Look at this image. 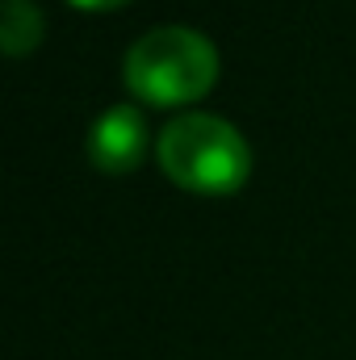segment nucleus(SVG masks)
Instances as JSON below:
<instances>
[{
  "mask_svg": "<svg viewBox=\"0 0 356 360\" xmlns=\"http://www.w3.org/2000/svg\"><path fill=\"white\" fill-rule=\"evenodd\" d=\"M122 80L147 105H189L214 89L218 46L189 25L147 30L122 59Z\"/></svg>",
  "mask_w": 356,
  "mask_h": 360,
  "instance_id": "nucleus-2",
  "label": "nucleus"
},
{
  "mask_svg": "<svg viewBox=\"0 0 356 360\" xmlns=\"http://www.w3.org/2000/svg\"><path fill=\"white\" fill-rule=\"evenodd\" d=\"M0 38H4V55L21 59L42 42V13L30 0H4V17H0Z\"/></svg>",
  "mask_w": 356,
  "mask_h": 360,
  "instance_id": "nucleus-4",
  "label": "nucleus"
},
{
  "mask_svg": "<svg viewBox=\"0 0 356 360\" xmlns=\"http://www.w3.org/2000/svg\"><path fill=\"white\" fill-rule=\"evenodd\" d=\"M76 8H84V13H105V8H117V4H126V0H72Z\"/></svg>",
  "mask_w": 356,
  "mask_h": 360,
  "instance_id": "nucleus-5",
  "label": "nucleus"
},
{
  "mask_svg": "<svg viewBox=\"0 0 356 360\" xmlns=\"http://www.w3.org/2000/svg\"><path fill=\"white\" fill-rule=\"evenodd\" d=\"M155 160L172 184L205 197L235 193L252 176L248 139L218 113H177L155 139Z\"/></svg>",
  "mask_w": 356,
  "mask_h": 360,
  "instance_id": "nucleus-1",
  "label": "nucleus"
},
{
  "mask_svg": "<svg viewBox=\"0 0 356 360\" xmlns=\"http://www.w3.org/2000/svg\"><path fill=\"white\" fill-rule=\"evenodd\" d=\"M147 155V122L134 105H109L89 126V160L109 176H126Z\"/></svg>",
  "mask_w": 356,
  "mask_h": 360,
  "instance_id": "nucleus-3",
  "label": "nucleus"
}]
</instances>
